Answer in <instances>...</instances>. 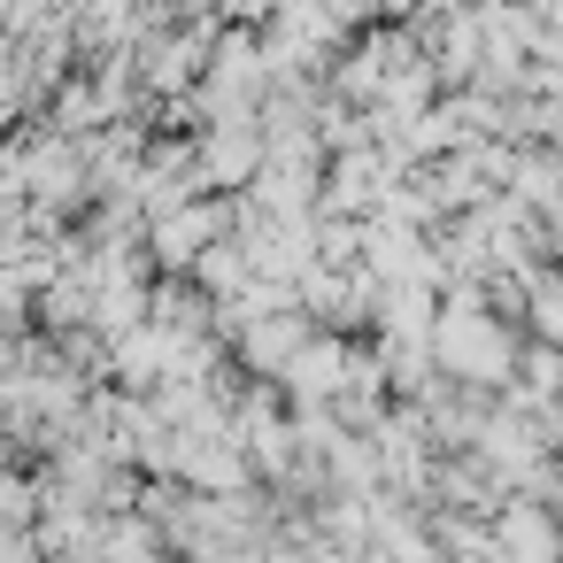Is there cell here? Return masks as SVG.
Segmentation results:
<instances>
[{
    "mask_svg": "<svg viewBox=\"0 0 563 563\" xmlns=\"http://www.w3.org/2000/svg\"><path fill=\"white\" fill-rule=\"evenodd\" d=\"M340 363H347V340H340V332H309V340L294 347V363L278 371L286 401H332V394H340Z\"/></svg>",
    "mask_w": 563,
    "mask_h": 563,
    "instance_id": "obj_1",
    "label": "cell"
},
{
    "mask_svg": "<svg viewBox=\"0 0 563 563\" xmlns=\"http://www.w3.org/2000/svg\"><path fill=\"white\" fill-rule=\"evenodd\" d=\"M186 278H194L209 301H232V294L255 278V271H247V255H240L232 240H217V247H201V255H194V271H186Z\"/></svg>",
    "mask_w": 563,
    "mask_h": 563,
    "instance_id": "obj_3",
    "label": "cell"
},
{
    "mask_svg": "<svg viewBox=\"0 0 563 563\" xmlns=\"http://www.w3.org/2000/svg\"><path fill=\"white\" fill-rule=\"evenodd\" d=\"M209 317H217V301H209L194 278H155V286H147V332H163V340H201Z\"/></svg>",
    "mask_w": 563,
    "mask_h": 563,
    "instance_id": "obj_2",
    "label": "cell"
}]
</instances>
